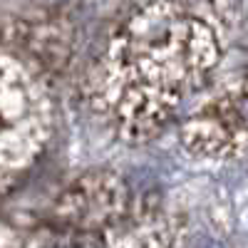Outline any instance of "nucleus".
<instances>
[{"instance_id":"obj_2","label":"nucleus","mask_w":248,"mask_h":248,"mask_svg":"<svg viewBox=\"0 0 248 248\" xmlns=\"http://www.w3.org/2000/svg\"><path fill=\"white\" fill-rule=\"evenodd\" d=\"M52 105L43 77L20 55L3 52V189L23 174L50 139Z\"/></svg>"},{"instance_id":"obj_1","label":"nucleus","mask_w":248,"mask_h":248,"mask_svg":"<svg viewBox=\"0 0 248 248\" xmlns=\"http://www.w3.org/2000/svg\"><path fill=\"white\" fill-rule=\"evenodd\" d=\"M201 5H137L112 30L92 72V102L124 139H147L209 87L221 62L218 28Z\"/></svg>"},{"instance_id":"obj_3","label":"nucleus","mask_w":248,"mask_h":248,"mask_svg":"<svg viewBox=\"0 0 248 248\" xmlns=\"http://www.w3.org/2000/svg\"><path fill=\"white\" fill-rule=\"evenodd\" d=\"M181 139L199 156H238L248 149V92L236 82L206 97L184 122Z\"/></svg>"}]
</instances>
